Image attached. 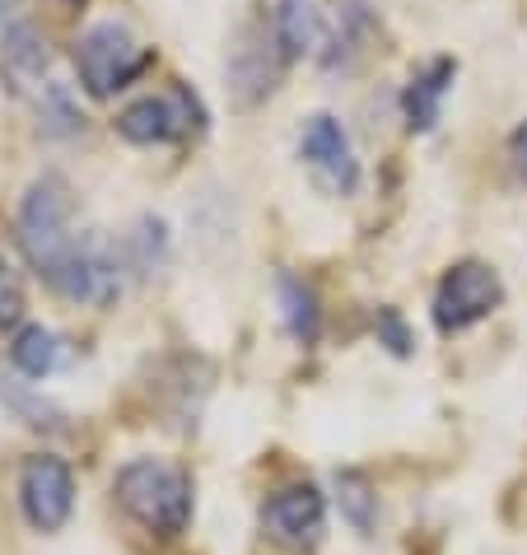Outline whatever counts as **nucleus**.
Wrapping results in <instances>:
<instances>
[{
    "mask_svg": "<svg viewBox=\"0 0 527 555\" xmlns=\"http://www.w3.org/2000/svg\"><path fill=\"white\" fill-rule=\"evenodd\" d=\"M10 364H14V374L42 383L66 364V341L52 327H42V322H24L10 341Z\"/></svg>",
    "mask_w": 527,
    "mask_h": 555,
    "instance_id": "obj_13",
    "label": "nucleus"
},
{
    "mask_svg": "<svg viewBox=\"0 0 527 555\" xmlns=\"http://www.w3.org/2000/svg\"><path fill=\"white\" fill-rule=\"evenodd\" d=\"M0 397H5V402L24 415V425H38V429H42V425L56 429V425H61V411H56L52 402H42V397H24L20 383H10V388H0Z\"/></svg>",
    "mask_w": 527,
    "mask_h": 555,
    "instance_id": "obj_20",
    "label": "nucleus"
},
{
    "mask_svg": "<svg viewBox=\"0 0 527 555\" xmlns=\"http://www.w3.org/2000/svg\"><path fill=\"white\" fill-rule=\"evenodd\" d=\"M48 66H52V52H48V38L38 34L34 24H10L5 28V42H0V80L14 99H28V94H42L48 85Z\"/></svg>",
    "mask_w": 527,
    "mask_h": 555,
    "instance_id": "obj_10",
    "label": "nucleus"
},
{
    "mask_svg": "<svg viewBox=\"0 0 527 555\" xmlns=\"http://www.w3.org/2000/svg\"><path fill=\"white\" fill-rule=\"evenodd\" d=\"M500 304H504L500 271L476 257L453 261V267L444 271V281L434 285V327L444 336H458V332L476 327V322H486Z\"/></svg>",
    "mask_w": 527,
    "mask_h": 555,
    "instance_id": "obj_5",
    "label": "nucleus"
},
{
    "mask_svg": "<svg viewBox=\"0 0 527 555\" xmlns=\"http://www.w3.org/2000/svg\"><path fill=\"white\" fill-rule=\"evenodd\" d=\"M336 504L340 518L350 522L360 537H374L378 528V490L364 472H336Z\"/></svg>",
    "mask_w": 527,
    "mask_h": 555,
    "instance_id": "obj_17",
    "label": "nucleus"
},
{
    "mask_svg": "<svg viewBox=\"0 0 527 555\" xmlns=\"http://www.w3.org/2000/svg\"><path fill=\"white\" fill-rule=\"evenodd\" d=\"M14 490H20V514L34 532H61L75 514V472L56 453H28Z\"/></svg>",
    "mask_w": 527,
    "mask_h": 555,
    "instance_id": "obj_6",
    "label": "nucleus"
},
{
    "mask_svg": "<svg viewBox=\"0 0 527 555\" xmlns=\"http://www.w3.org/2000/svg\"><path fill=\"white\" fill-rule=\"evenodd\" d=\"M285 66L290 61L281 56V42H275V24L271 20H247L239 28V42H234L229 66H224L229 99H234L239 107H257L275 89Z\"/></svg>",
    "mask_w": 527,
    "mask_h": 555,
    "instance_id": "obj_7",
    "label": "nucleus"
},
{
    "mask_svg": "<svg viewBox=\"0 0 527 555\" xmlns=\"http://www.w3.org/2000/svg\"><path fill=\"white\" fill-rule=\"evenodd\" d=\"M275 304H281L285 332H290L299 346H313L318 336H322V299H318V289L308 285V281L281 271V275H275Z\"/></svg>",
    "mask_w": 527,
    "mask_h": 555,
    "instance_id": "obj_14",
    "label": "nucleus"
},
{
    "mask_svg": "<svg viewBox=\"0 0 527 555\" xmlns=\"http://www.w3.org/2000/svg\"><path fill=\"white\" fill-rule=\"evenodd\" d=\"M5 10H10V0H0V24H5Z\"/></svg>",
    "mask_w": 527,
    "mask_h": 555,
    "instance_id": "obj_24",
    "label": "nucleus"
},
{
    "mask_svg": "<svg viewBox=\"0 0 527 555\" xmlns=\"http://www.w3.org/2000/svg\"><path fill=\"white\" fill-rule=\"evenodd\" d=\"M154 52L136 42V34L121 20H99L89 24L80 42H75V70H80V85L94 99H113L127 85H136L150 70Z\"/></svg>",
    "mask_w": 527,
    "mask_h": 555,
    "instance_id": "obj_3",
    "label": "nucleus"
},
{
    "mask_svg": "<svg viewBox=\"0 0 527 555\" xmlns=\"http://www.w3.org/2000/svg\"><path fill=\"white\" fill-rule=\"evenodd\" d=\"M271 24H275V42H281L285 61H299L304 52H313L318 38H322L318 0H275Z\"/></svg>",
    "mask_w": 527,
    "mask_h": 555,
    "instance_id": "obj_15",
    "label": "nucleus"
},
{
    "mask_svg": "<svg viewBox=\"0 0 527 555\" xmlns=\"http://www.w3.org/2000/svg\"><path fill=\"white\" fill-rule=\"evenodd\" d=\"M121 267L136 271V275H150L164 267L168 257V224L159 220V215H141V220L131 224V234L121 238Z\"/></svg>",
    "mask_w": 527,
    "mask_h": 555,
    "instance_id": "obj_16",
    "label": "nucleus"
},
{
    "mask_svg": "<svg viewBox=\"0 0 527 555\" xmlns=\"http://www.w3.org/2000/svg\"><path fill=\"white\" fill-rule=\"evenodd\" d=\"M299 159L313 168V178L327 188L332 196H355L360 192V159L346 127L332 113H313L299 131Z\"/></svg>",
    "mask_w": 527,
    "mask_h": 555,
    "instance_id": "obj_9",
    "label": "nucleus"
},
{
    "mask_svg": "<svg viewBox=\"0 0 527 555\" xmlns=\"http://www.w3.org/2000/svg\"><path fill=\"white\" fill-rule=\"evenodd\" d=\"M327 528V500L313 481H290L261 500V532L290 551H308Z\"/></svg>",
    "mask_w": 527,
    "mask_h": 555,
    "instance_id": "obj_8",
    "label": "nucleus"
},
{
    "mask_svg": "<svg viewBox=\"0 0 527 555\" xmlns=\"http://www.w3.org/2000/svg\"><path fill=\"white\" fill-rule=\"evenodd\" d=\"M509 168H514V178L527 188V121H518L514 135H509Z\"/></svg>",
    "mask_w": 527,
    "mask_h": 555,
    "instance_id": "obj_22",
    "label": "nucleus"
},
{
    "mask_svg": "<svg viewBox=\"0 0 527 555\" xmlns=\"http://www.w3.org/2000/svg\"><path fill=\"white\" fill-rule=\"evenodd\" d=\"M113 495L127 508V518L141 522L150 537L173 542V537L192 528V514H196L192 476L164 457H131L113 476Z\"/></svg>",
    "mask_w": 527,
    "mask_h": 555,
    "instance_id": "obj_1",
    "label": "nucleus"
},
{
    "mask_svg": "<svg viewBox=\"0 0 527 555\" xmlns=\"http://www.w3.org/2000/svg\"><path fill=\"white\" fill-rule=\"evenodd\" d=\"M24 308H28L24 281H20V271H14V261L0 253V332H5V327H20V322H24Z\"/></svg>",
    "mask_w": 527,
    "mask_h": 555,
    "instance_id": "obj_19",
    "label": "nucleus"
},
{
    "mask_svg": "<svg viewBox=\"0 0 527 555\" xmlns=\"http://www.w3.org/2000/svg\"><path fill=\"white\" fill-rule=\"evenodd\" d=\"M14 243L38 275H48L80 243V234H75V192L61 173H38L28 182L20 215H14Z\"/></svg>",
    "mask_w": 527,
    "mask_h": 555,
    "instance_id": "obj_2",
    "label": "nucleus"
},
{
    "mask_svg": "<svg viewBox=\"0 0 527 555\" xmlns=\"http://www.w3.org/2000/svg\"><path fill=\"white\" fill-rule=\"evenodd\" d=\"M374 34H378V14H374V5H369V0H340L332 28L322 34L318 66L327 70V75H346V70H355V61L369 52Z\"/></svg>",
    "mask_w": 527,
    "mask_h": 555,
    "instance_id": "obj_11",
    "label": "nucleus"
},
{
    "mask_svg": "<svg viewBox=\"0 0 527 555\" xmlns=\"http://www.w3.org/2000/svg\"><path fill=\"white\" fill-rule=\"evenodd\" d=\"M378 346H387L393 354H411L415 350V336L407 327V318L397 308H378Z\"/></svg>",
    "mask_w": 527,
    "mask_h": 555,
    "instance_id": "obj_21",
    "label": "nucleus"
},
{
    "mask_svg": "<svg viewBox=\"0 0 527 555\" xmlns=\"http://www.w3.org/2000/svg\"><path fill=\"white\" fill-rule=\"evenodd\" d=\"M61 5H70V10H80V5H85V0H61Z\"/></svg>",
    "mask_w": 527,
    "mask_h": 555,
    "instance_id": "obj_23",
    "label": "nucleus"
},
{
    "mask_svg": "<svg viewBox=\"0 0 527 555\" xmlns=\"http://www.w3.org/2000/svg\"><path fill=\"white\" fill-rule=\"evenodd\" d=\"M113 131L127 145H182L206 131V107L188 85H168L164 94H145L121 107Z\"/></svg>",
    "mask_w": 527,
    "mask_h": 555,
    "instance_id": "obj_4",
    "label": "nucleus"
},
{
    "mask_svg": "<svg viewBox=\"0 0 527 555\" xmlns=\"http://www.w3.org/2000/svg\"><path fill=\"white\" fill-rule=\"evenodd\" d=\"M34 103H38V127H42V135L70 141V135H80V131H85V113L75 107L70 89L61 85V80H48V85H42V94H38Z\"/></svg>",
    "mask_w": 527,
    "mask_h": 555,
    "instance_id": "obj_18",
    "label": "nucleus"
},
{
    "mask_svg": "<svg viewBox=\"0 0 527 555\" xmlns=\"http://www.w3.org/2000/svg\"><path fill=\"white\" fill-rule=\"evenodd\" d=\"M453 80H458L453 56L425 61V66L407 80V89H401V121H407L411 131H434L444 117V99L453 94Z\"/></svg>",
    "mask_w": 527,
    "mask_h": 555,
    "instance_id": "obj_12",
    "label": "nucleus"
}]
</instances>
